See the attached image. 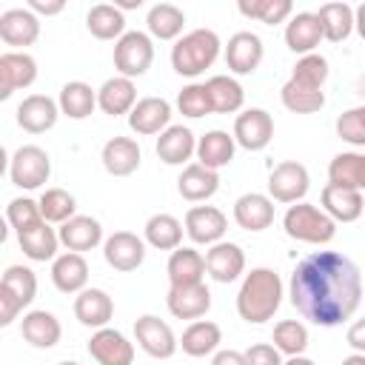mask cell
Here are the masks:
<instances>
[{"label":"cell","mask_w":365,"mask_h":365,"mask_svg":"<svg viewBox=\"0 0 365 365\" xmlns=\"http://www.w3.org/2000/svg\"><path fill=\"white\" fill-rule=\"evenodd\" d=\"M308 188H311L308 168L297 160H282L279 165H274L268 177V194L277 202H302Z\"/></svg>","instance_id":"obj_7"},{"label":"cell","mask_w":365,"mask_h":365,"mask_svg":"<svg viewBox=\"0 0 365 365\" xmlns=\"http://www.w3.org/2000/svg\"><path fill=\"white\" fill-rule=\"evenodd\" d=\"M217 188H220V174L200 163H188L182 168V174L177 177V191L188 202H202V200L214 197Z\"/></svg>","instance_id":"obj_22"},{"label":"cell","mask_w":365,"mask_h":365,"mask_svg":"<svg viewBox=\"0 0 365 365\" xmlns=\"http://www.w3.org/2000/svg\"><path fill=\"white\" fill-rule=\"evenodd\" d=\"M274 348L288 356H302L308 348V328L299 319H282L274 325Z\"/></svg>","instance_id":"obj_44"},{"label":"cell","mask_w":365,"mask_h":365,"mask_svg":"<svg viewBox=\"0 0 365 365\" xmlns=\"http://www.w3.org/2000/svg\"><path fill=\"white\" fill-rule=\"evenodd\" d=\"M342 365H365V354H351L342 359Z\"/></svg>","instance_id":"obj_58"},{"label":"cell","mask_w":365,"mask_h":365,"mask_svg":"<svg viewBox=\"0 0 365 365\" xmlns=\"http://www.w3.org/2000/svg\"><path fill=\"white\" fill-rule=\"evenodd\" d=\"M3 63H6V68L11 74L14 88H29L37 80V63H34L31 54H26V51H9V54H3Z\"/></svg>","instance_id":"obj_49"},{"label":"cell","mask_w":365,"mask_h":365,"mask_svg":"<svg viewBox=\"0 0 365 365\" xmlns=\"http://www.w3.org/2000/svg\"><path fill=\"white\" fill-rule=\"evenodd\" d=\"M202 259H205V271L217 282H234L245 271V254L237 242H222L220 240L205 251Z\"/></svg>","instance_id":"obj_16"},{"label":"cell","mask_w":365,"mask_h":365,"mask_svg":"<svg viewBox=\"0 0 365 365\" xmlns=\"http://www.w3.org/2000/svg\"><path fill=\"white\" fill-rule=\"evenodd\" d=\"M165 305H168V311L177 319H200L211 308V291H208L205 282H197V285H171L168 288V297H165Z\"/></svg>","instance_id":"obj_14"},{"label":"cell","mask_w":365,"mask_h":365,"mask_svg":"<svg viewBox=\"0 0 365 365\" xmlns=\"http://www.w3.org/2000/svg\"><path fill=\"white\" fill-rule=\"evenodd\" d=\"M114 6H117L120 11H123V9H140V6H143V0H123V3H114Z\"/></svg>","instance_id":"obj_59"},{"label":"cell","mask_w":365,"mask_h":365,"mask_svg":"<svg viewBox=\"0 0 365 365\" xmlns=\"http://www.w3.org/2000/svg\"><path fill=\"white\" fill-rule=\"evenodd\" d=\"M86 26H88V31L97 37V40H120L123 34H125V17H123V11L117 9V6H111V3H97V6H91L88 9V14H86Z\"/></svg>","instance_id":"obj_37"},{"label":"cell","mask_w":365,"mask_h":365,"mask_svg":"<svg viewBox=\"0 0 365 365\" xmlns=\"http://www.w3.org/2000/svg\"><path fill=\"white\" fill-rule=\"evenodd\" d=\"M37 208H40L43 222H60L63 225L66 220L74 217L77 202H74V197L66 188H46L43 197L37 200Z\"/></svg>","instance_id":"obj_43"},{"label":"cell","mask_w":365,"mask_h":365,"mask_svg":"<svg viewBox=\"0 0 365 365\" xmlns=\"http://www.w3.org/2000/svg\"><path fill=\"white\" fill-rule=\"evenodd\" d=\"M66 9V0H29V11L31 14H60Z\"/></svg>","instance_id":"obj_53"},{"label":"cell","mask_w":365,"mask_h":365,"mask_svg":"<svg viewBox=\"0 0 365 365\" xmlns=\"http://www.w3.org/2000/svg\"><path fill=\"white\" fill-rule=\"evenodd\" d=\"M57 117H60V108L46 94H29L17 106V125L23 131H29V134H43V131L54 128Z\"/></svg>","instance_id":"obj_17"},{"label":"cell","mask_w":365,"mask_h":365,"mask_svg":"<svg viewBox=\"0 0 365 365\" xmlns=\"http://www.w3.org/2000/svg\"><path fill=\"white\" fill-rule=\"evenodd\" d=\"M57 108L68 120H86L97 108V91L88 83H83V80H71V83H66L60 88Z\"/></svg>","instance_id":"obj_33"},{"label":"cell","mask_w":365,"mask_h":365,"mask_svg":"<svg viewBox=\"0 0 365 365\" xmlns=\"http://www.w3.org/2000/svg\"><path fill=\"white\" fill-rule=\"evenodd\" d=\"M228 231V220L220 208L214 205H194L185 214V234L191 237V242L200 245H214L222 240V234Z\"/></svg>","instance_id":"obj_13"},{"label":"cell","mask_w":365,"mask_h":365,"mask_svg":"<svg viewBox=\"0 0 365 365\" xmlns=\"http://www.w3.org/2000/svg\"><path fill=\"white\" fill-rule=\"evenodd\" d=\"M20 334L29 345L34 348H54L63 336V328H60V319L51 314V311H29L20 322Z\"/></svg>","instance_id":"obj_26"},{"label":"cell","mask_w":365,"mask_h":365,"mask_svg":"<svg viewBox=\"0 0 365 365\" xmlns=\"http://www.w3.org/2000/svg\"><path fill=\"white\" fill-rule=\"evenodd\" d=\"M240 14L251 17V20H259L265 26H277V23H285L294 11L291 0H240Z\"/></svg>","instance_id":"obj_42"},{"label":"cell","mask_w":365,"mask_h":365,"mask_svg":"<svg viewBox=\"0 0 365 365\" xmlns=\"http://www.w3.org/2000/svg\"><path fill=\"white\" fill-rule=\"evenodd\" d=\"M74 317L86 328H106L114 317V302L103 288H83L74 299Z\"/></svg>","instance_id":"obj_20"},{"label":"cell","mask_w":365,"mask_h":365,"mask_svg":"<svg viewBox=\"0 0 365 365\" xmlns=\"http://www.w3.org/2000/svg\"><path fill=\"white\" fill-rule=\"evenodd\" d=\"M165 271H168V282L171 285H197L205 277V259H202L200 251L180 245V248L171 251Z\"/></svg>","instance_id":"obj_31"},{"label":"cell","mask_w":365,"mask_h":365,"mask_svg":"<svg viewBox=\"0 0 365 365\" xmlns=\"http://www.w3.org/2000/svg\"><path fill=\"white\" fill-rule=\"evenodd\" d=\"M348 342L356 348V354L365 351V322H354V328L348 331Z\"/></svg>","instance_id":"obj_56"},{"label":"cell","mask_w":365,"mask_h":365,"mask_svg":"<svg viewBox=\"0 0 365 365\" xmlns=\"http://www.w3.org/2000/svg\"><path fill=\"white\" fill-rule=\"evenodd\" d=\"M6 237H9V222H6V217L0 214V245L6 242Z\"/></svg>","instance_id":"obj_61"},{"label":"cell","mask_w":365,"mask_h":365,"mask_svg":"<svg viewBox=\"0 0 365 365\" xmlns=\"http://www.w3.org/2000/svg\"><path fill=\"white\" fill-rule=\"evenodd\" d=\"M322 211L334 220V222H354L362 217L365 208V197L362 191H351V188H339V185H325L322 188Z\"/></svg>","instance_id":"obj_21"},{"label":"cell","mask_w":365,"mask_h":365,"mask_svg":"<svg viewBox=\"0 0 365 365\" xmlns=\"http://www.w3.org/2000/svg\"><path fill=\"white\" fill-rule=\"evenodd\" d=\"M57 365H80V362H74V359H66V362H57Z\"/></svg>","instance_id":"obj_62"},{"label":"cell","mask_w":365,"mask_h":365,"mask_svg":"<svg viewBox=\"0 0 365 365\" xmlns=\"http://www.w3.org/2000/svg\"><path fill=\"white\" fill-rule=\"evenodd\" d=\"M51 282L63 294H80L86 288V282H88V262L83 259V254L66 251V254L54 257V262H51Z\"/></svg>","instance_id":"obj_24"},{"label":"cell","mask_w":365,"mask_h":365,"mask_svg":"<svg viewBox=\"0 0 365 365\" xmlns=\"http://www.w3.org/2000/svg\"><path fill=\"white\" fill-rule=\"evenodd\" d=\"M262 40L254 34V31H237L228 37V46H225V66L234 71V74H251L257 71V66L262 63Z\"/></svg>","instance_id":"obj_15"},{"label":"cell","mask_w":365,"mask_h":365,"mask_svg":"<svg viewBox=\"0 0 365 365\" xmlns=\"http://www.w3.org/2000/svg\"><path fill=\"white\" fill-rule=\"evenodd\" d=\"M145 242L157 251H174L182 242V222L171 214H154L145 222Z\"/></svg>","instance_id":"obj_40"},{"label":"cell","mask_w":365,"mask_h":365,"mask_svg":"<svg viewBox=\"0 0 365 365\" xmlns=\"http://www.w3.org/2000/svg\"><path fill=\"white\" fill-rule=\"evenodd\" d=\"M168 123H171V103L163 97H143L128 111V128L134 134H143V137L165 131Z\"/></svg>","instance_id":"obj_12"},{"label":"cell","mask_w":365,"mask_h":365,"mask_svg":"<svg viewBox=\"0 0 365 365\" xmlns=\"http://www.w3.org/2000/svg\"><path fill=\"white\" fill-rule=\"evenodd\" d=\"M145 26H148V31H151L157 40H174V37L182 34L185 14H182V9L174 6V3H157V6L148 9Z\"/></svg>","instance_id":"obj_39"},{"label":"cell","mask_w":365,"mask_h":365,"mask_svg":"<svg viewBox=\"0 0 365 365\" xmlns=\"http://www.w3.org/2000/svg\"><path fill=\"white\" fill-rule=\"evenodd\" d=\"M242 359H245V365H282V354L271 342H254L242 354Z\"/></svg>","instance_id":"obj_51"},{"label":"cell","mask_w":365,"mask_h":365,"mask_svg":"<svg viewBox=\"0 0 365 365\" xmlns=\"http://www.w3.org/2000/svg\"><path fill=\"white\" fill-rule=\"evenodd\" d=\"M234 220L245 231H265L274 222V200L265 194H242L234 202Z\"/></svg>","instance_id":"obj_23"},{"label":"cell","mask_w":365,"mask_h":365,"mask_svg":"<svg viewBox=\"0 0 365 365\" xmlns=\"http://www.w3.org/2000/svg\"><path fill=\"white\" fill-rule=\"evenodd\" d=\"M88 354L97 365H131L134 362V345L114 328H97L88 339Z\"/></svg>","instance_id":"obj_11"},{"label":"cell","mask_w":365,"mask_h":365,"mask_svg":"<svg viewBox=\"0 0 365 365\" xmlns=\"http://www.w3.org/2000/svg\"><path fill=\"white\" fill-rule=\"evenodd\" d=\"M328 80V60L317 51L311 54H302L294 66V74H291V83L299 86V88H308V91H322Z\"/></svg>","instance_id":"obj_41"},{"label":"cell","mask_w":365,"mask_h":365,"mask_svg":"<svg viewBox=\"0 0 365 365\" xmlns=\"http://www.w3.org/2000/svg\"><path fill=\"white\" fill-rule=\"evenodd\" d=\"M234 148H237L234 137H231L228 131H222V128H214V131H205V134L197 140L194 154H197L200 165L217 171V168H222V165H228V163L234 160Z\"/></svg>","instance_id":"obj_28"},{"label":"cell","mask_w":365,"mask_h":365,"mask_svg":"<svg viewBox=\"0 0 365 365\" xmlns=\"http://www.w3.org/2000/svg\"><path fill=\"white\" fill-rule=\"evenodd\" d=\"M134 103H137V88H134V80L128 77H108L97 91V106L108 117L128 114Z\"/></svg>","instance_id":"obj_30"},{"label":"cell","mask_w":365,"mask_h":365,"mask_svg":"<svg viewBox=\"0 0 365 365\" xmlns=\"http://www.w3.org/2000/svg\"><path fill=\"white\" fill-rule=\"evenodd\" d=\"M328 180H331V185L362 191L365 188V154H359V151L336 154L328 165Z\"/></svg>","instance_id":"obj_34"},{"label":"cell","mask_w":365,"mask_h":365,"mask_svg":"<svg viewBox=\"0 0 365 365\" xmlns=\"http://www.w3.org/2000/svg\"><path fill=\"white\" fill-rule=\"evenodd\" d=\"M57 240L74 251V254H83V251H91L100 245L103 240V225L94 220V217H86V214H74L71 220H66L57 231Z\"/></svg>","instance_id":"obj_19"},{"label":"cell","mask_w":365,"mask_h":365,"mask_svg":"<svg viewBox=\"0 0 365 365\" xmlns=\"http://www.w3.org/2000/svg\"><path fill=\"white\" fill-rule=\"evenodd\" d=\"M234 143L245 151H262L274 137V120L265 108H248L234 120Z\"/></svg>","instance_id":"obj_9"},{"label":"cell","mask_w":365,"mask_h":365,"mask_svg":"<svg viewBox=\"0 0 365 365\" xmlns=\"http://www.w3.org/2000/svg\"><path fill=\"white\" fill-rule=\"evenodd\" d=\"M282 228L291 240L311 242V245H325L336 234V222L311 202H294L282 217Z\"/></svg>","instance_id":"obj_4"},{"label":"cell","mask_w":365,"mask_h":365,"mask_svg":"<svg viewBox=\"0 0 365 365\" xmlns=\"http://www.w3.org/2000/svg\"><path fill=\"white\" fill-rule=\"evenodd\" d=\"M291 305L314 325L348 322L362 305L359 265L339 251H317L297 262L288 285Z\"/></svg>","instance_id":"obj_1"},{"label":"cell","mask_w":365,"mask_h":365,"mask_svg":"<svg viewBox=\"0 0 365 365\" xmlns=\"http://www.w3.org/2000/svg\"><path fill=\"white\" fill-rule=\"evenodd\" d=\"M40 37V20L29 9H9L0 14V40L9 46H31Z\"/></svg>","instance_id":"obj_25"},{"label":"cell","mask_w":365,"mask_h":365,"mask_svg":"<svg viewBox=\"0 0 365 365\" xmlns=\"http://www.w3.org/2000/svg\"><path fill=\"white\" fill-rule=\"evenodd\" d=\"M154 60V43L145 31H125L117 43H114V68L120 71V77H140L148 71Z\"/></svg>","instance_id":"obj_5"},{"label":"cell","mask_w":365,"mask_h":365,"mask_svg":"<svg viewBox=\"0 0 365 365\" xmlns=\"http://www.w3.org/2000/svg\"><path fill=\"white\" fill-rule=\"evenodd\" d=\"M103 257H106V262L114 271L128 274V271H137L143 265V259H145V242L137 234H131V231H114L106 240V245H103Z\"/></svg>","instance_id":"obj_10"},{"label":"cell","mask_w":365,"mask_h":365,"mask_svg":"<svg viewBox=\"0 0 365 365\" xmlns=\"http://www.w3.org/2000/svg\"><path fill=\"white\" fill-rule=\"evenodd\" d=\"M220 54V37L211 29H194L182 34L171 48V66L182 77H197L214 66Z\"/></svg>","instance_id":"obj_3"},{"label":"cell","mask_w":365,"mask_h":365,"mask_svg":"<svg viewBox=\"0 0 365 365\" xmlns=\"http://www.w3.org/2000/svg\"><path fill=\"white\" fill-rule=\"evenodd\" d=\"M322 40V29L314 11H299L285 26V46L294 54H311Z\"/></svg>","instance_id":"obj_29"},{"label":"cell","mask_w":365,"mask_h":365,"mask_svg":"<svg viewBox=\"0 0 365 365\" xmlns=\"http://www.w3.org/2000/svg\"><path fill=\"white\" fill-rule=\"evenodd\" d=\"M279 100H282V106H285L288 111H294V114H314V111H319V108L325 106V94H322V91L299 88V86H294L291 80L282 86Z\"/></svg>","instance_id":"obj_46"},{"label":"cell","mask_w":365,"mask_h":365,"mask_svg":"<svg viewBox=\"0 0 365 365\" xmlns=\"http://www.w3.org/2000/svg\"><path fill=\"white\" fill-rule=\"evenodd\" d=\"M194 148H197V140H194L191 128H185V125H168L157 137V157L165 165H182V163H188L191 154H194Z\"/></svg>","instance_id":"obj_27"},{"label":"cell","mask_w":365,"mask_h":365,"mask_svg":"<svg viewBox=\"0 0 365 365\" xmlns=\"http://www.w3.org/2000/svg\"><path fill=\"white\" fill-rule=\"evenodd\" d=\"M6 222H9L17 234H23V231L40 225L43 217H40V208H37V202H34L31 197H17V200H11L9 208H6Z\"/></svg>","instance_id":"obj_47"},{"label":"cell","mask_w":365,"mask_h":365,"mask_svg":"<svg viewBox=\"0 0 365 365\" xmlns=\"http://www.w3.org/2000/svg\"><path fill=\"white\" fill-rule=\"evenodd\" d=\"M103 168L111 174V177H128L140 168V160H143V151L137 145V140L131 137H111L106 145H103Z\"/></svg>","instance_id":"obj_18"},{"label":"cell","mask_w":365,"mask_h":365,"mask_svg":"<svg viewBox=\"0 0 365 365\" xmlns=\"http://www.w3.org/2000/svg\"><path fill=\"white\" fill-rule=\"evenodd\" d=\"M279 302H282L279 274L274 268H251L237 294V314L251 325H262L277 314Z\"/></svg>","instance_id":"obj_2"},{"label":"cell","mask_w":365,"mask_h":365,"mask_svg":"<svg viewBox=\"0 0 365 365\" xmlns=\"http://www.w3.org/2000/svg\"><path fill=\"white\" fill-rule=\"evenodd\" d=\"M9 171V154H6V148L0 145V177Z\"/></svg>","instance_id":"obj_60"},{"label":"cell","mask_w":365,"mask_h":365,"mask_svg":"<svg viewBox=\"0 0 365 365\" xmlns=\"http://www.w3.org/2000/svg\"><path fill=\"white\" fill-rule=\"evenodd\" d=\"M177 108L182 117H205L211 114V100H208V91H205V83H191L185 86L180 94H177Z\"/></svg>","instance_id":"obj_48"},{"label":"cell","mask_w":365,"mask_h":365,"mask_svg":"<svg viewBox=\"0 0 365 365\" xmlns=\"http://www.w3.org/2000/svg\"><path fill=\"white\" fill-rule=\"evenodd\" d=\"M17 242H20L23 254H26L29 259H34V262L54 259V257H57V245H60V240H57L54 228H48V222H40V225H34V228L17 234Z\"/></svg>","instance_id":"obj_38"},{"label":"cell","mask_w":365,"mask_h":365,"mask_svg":"<svg viewBox=\"0 0 365 365\" xmlns=\"http://www.w3.org/2000/svg\"><path fill=\"white\" fill-rule=\"evenodd\" d=\"M211 365H245V359H242V354L240 351H217L214 354V359H211Z\"/></svg>","instance_id":"obj_54"},{"label":"cell","mask_w":365,"mask_h":365,"mask_svg":"<svg viewBox=\"0 0 365 365\" xmlns=\"http://www.w3.org/2000/svg\"><path fill=\"white\" fill-rule=\"evenodd\" d=\"M222 342V331L217 322L211 319H194L185 331L182 339L177 342V348H182V354L188 356H208L217 351V345Z\"/></svg>","instance_id":"obj_32"},{"label":"cell","mask_w":365,"mask_h":365,"mask_svg":"<svg viewBox=\"0 0 365 365\" xmlns=\"http://www.w3.org/2000/svg\"><path fill=\"white\" fill-rule=\"evenodd\" d=\"M282 365H317L314 359H308V356H288Z\"/></svg>","instance_id":"obj_57"},{"label":"cell","mask_w":365,"mask_h":365,"mask_svg":"<svg viewBox=\"0 0 365 365\" xmlns=\"http://www.w3.org/2000/svg\"><path fill=\"white\" fill-rule=\"evenodd\" d=\"M20 311H23V305L17 302V297L0 282V328L11 325V322L20 317Z\"/></svg>","instance_id":"obj_52"},{"label":"cell","mask_w":365,"mask_h":365,"mask_svg":"<svg viewBox=\"0 0 365 365\" xmlns=\"http://www.w3.org/2000/svg\"><path fill=\"white\" fill-rule=\"evenodd\" d=\"M336 134H339L345 143L362 148V145H365V108L356 106V108L342 111V114L336 117Z\"/></svg>","instance_id":"obj_50"},{"label":"cell","mask_w":365,"mask_h":365,"mask_svg":"<svg viewBox=\"0 0 365 365\" xmlns=\"http://www.w3.org/2000/svg\"><path fill=\"white\" fill-rule=\"evenodd\" d=\"M322 37L331 43H342L354 31V9L348 3H322L317 11Z\"/></svg>","instance_id":"obj_35"},{"label":"cell","mask_w":365,"mask_h":365,"mask_svg":"<svg viewBox=\"0 0 365 365\" xmlns=\"http://www.w3.org/2000/svg\"><path fill=\"white\" fill-rule=\"evenodd\" d=\"M0 282L17 297V302H20L23 308L31 305V299L37 297V277H34V271L26 268V265H9V268L3 271V277H0Z\"/></svg>","instance_id":"obj_45"},{"label":"cell","mask_w":365,"mask_h":365,"mask_svg":"<svg viewBox=\"0 0 365 365\" xmlns=\"http://www.w3.org/2000/svg\"><path fill=\"white\" fill-rule=\"evenodd\" d=\"M134 336H137V345L154 359H168L177 354V336L171 325L154 314H143L134 322Z\"/></svg>","instance_id":"obj_8"},{"label":"cell","mask_w":365,"mask_h":365,"mask_svg":"<svg viewBox=\"0 0 365 365\" xmlns=\"http://www.w3.org/2000/svg\"><path fill=\"white\" fill-rule=\"evenodd\" d=\"M11 91H14V83H11V74H9L6 63H3V54H0V103L9 100Z\"/></svg>","instance_id":"obj_55"},{"label":"cell","mask_w":365,"mask_h":365,"mask_svg":"<svg viewBox=\"0 0 365 365\" xmlns=\"http://www.w3.org/2000/svg\"><path fill=\"white\" fill-rule=\"evenodd\" d=\"M205 91H208V100H211V111H220V114H234L245 103L242 86L228 74H214L205 83Z\"/></svg>","instance_id":"obj_36"},{"label":"cell","mask_w":365,"mask_h":365,"mask_svg":"<svg viewBox=\"0 0 365 365\" xmlns=\"http://www.w3.org/2000/svg\"><path fill=\"white\" fill-rule=\"evenodd\" d=\"M51 174V160L40 145H20L9 160V177L17 188H40Z\"/></svg>","instance_id":"obj_6"}]
</instances>
